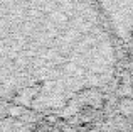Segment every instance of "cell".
Segmentation results:
<instances>
[]
</instances>
